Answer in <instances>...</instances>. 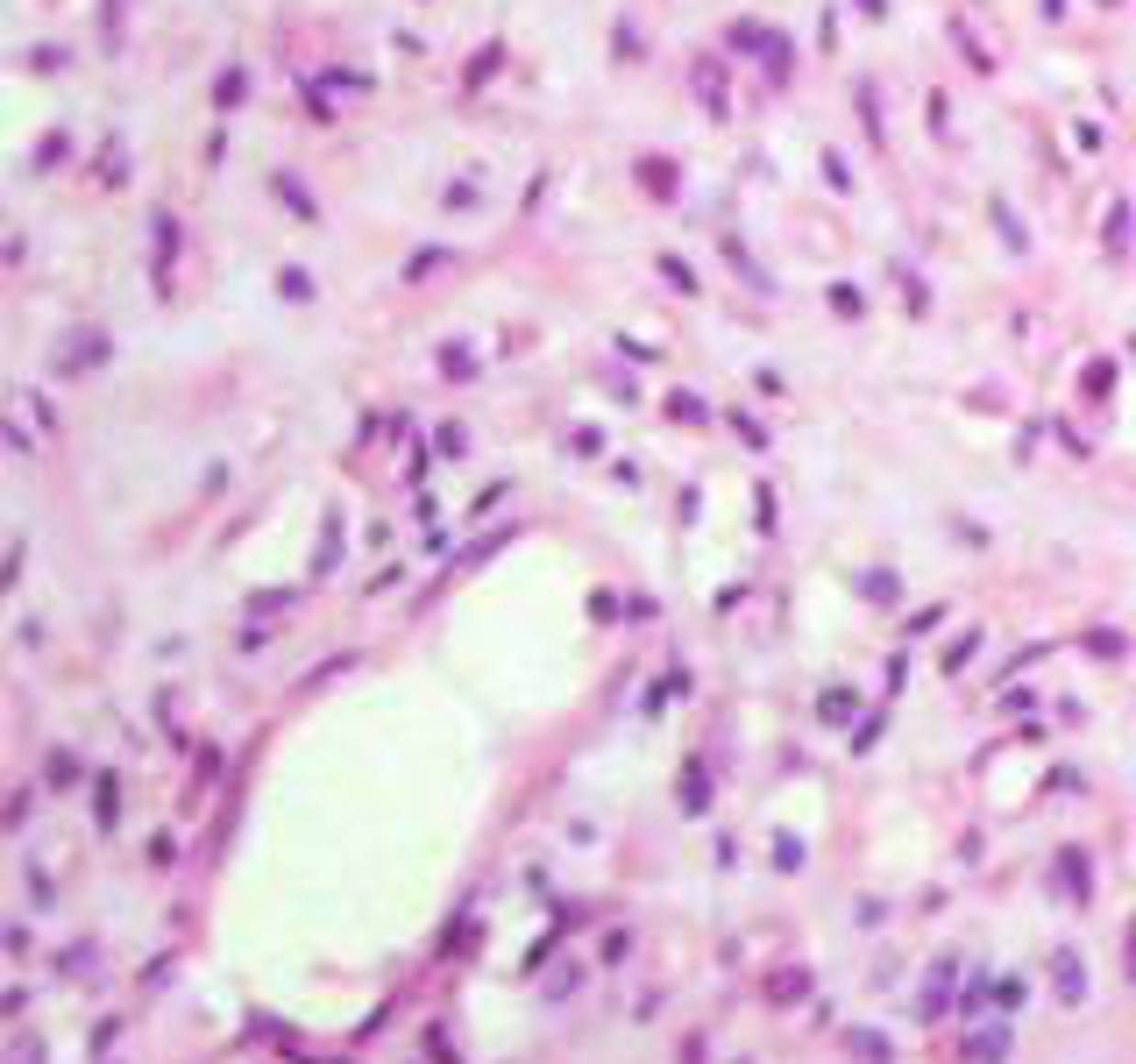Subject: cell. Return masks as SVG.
I'll use <instances>...</instances> for the list:
<instances>
[{
  "mask_svg": "<svg viewBox=\"0 0 1136 1064\" xmlns=\"http://www.w3.org/2000/svg\"><path fill=\"white\" fill-rule=\"evenodd\" d=\"M1058 993H1065V1001H1080V965H1073V958H1058Z\"/></svg>",
  "mask_w": 1136,
  "mask_h": 1064,
  "instance_id": "6da1fadb",
  "label": "cell"
}]
</instances>
